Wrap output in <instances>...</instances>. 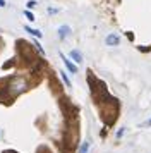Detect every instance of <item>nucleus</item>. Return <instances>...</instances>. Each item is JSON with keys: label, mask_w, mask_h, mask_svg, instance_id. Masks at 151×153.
I'll return each mask as SVG.
<instances>
[{"label": "nucleus", "mask_w": 151, "mask_h": 153, "mask_svg": "<svg viewBox=\"0 0 151 153\" xmlns=\"http://www.w3.org/2000/svg\"><path fill=\"white\" fill-rule=\"evenodd\" d=\"M148 124H150V126H151V119H150V120H148Z\"/></svg>", "instance_id": "12"}, {"label": "nucleus", "mask_w": 151, "mask_h": 153, "mask_svg": "<svg viewBox=\"0 0 151 153\" xmlns=\"http://www.w3.org/2000/svg\"><path fill=\"white\" fill-rule=\"evenodd\" d=\"M26 5H27V7H29V9H33L34 5H36V2H34V0H29V2H27Z\"/></svg>", "instance_id": "10"}, {"label": "nucleus", "mask_w": 151, "mask_h": 153, "mask_svg": "<svg viewBox=\"0 0 151 153\" xmlns=\"http://www.w3.org/2000/svg\"><path fill=\"white\" fill-rule=\"evenodd\" d=\"M60 76H62V79H64V83L67 84L69 88H70V86H72V83H70V79H69V77H67V74H65V72L62 71V72H60Z\"/></svg>", "instance_id": "8"}, {"label": "nucleus", "mask_w": 151, "mask_h": 153, "mask_svg": "<svg viewBox=\"0 0 151 153\" xmlns=\"http://www.w3.org/2000/svg\"><path fill=\"white\" fill-rule=\"evenodd\" d=\"M24 31H27L29 35H33V36H36V38H41V33L38 31V29H31L29 26H24Z\"/></svg>", "instance_id": "6"}, {"label": "nucleus", "mask_w": 151, "mask_h": 153, "mask_svg": "<svg viewBox=\"0 0 151 153\" xmlns=\"http://www.w3.org/2000/svg\"><path fill=\"white\" fill-rule=\"evenodd\" d=\"M24 16H26V17H27V19H29V21H34V16L31 14L29 10H26V12H24Z\"/></svg>", "instance_id": "9"}, {"label": "nucleus", "mask_w": 151, "mask_h": 153, "mask_svg": "<svg viewBox=\"0 0 151 153\" xmlns=\"http://www.w3.org/2000/svg\"><path fill=\"white\" fill-rule=\"evenodd\" d=\"M9 88H10V91H12L14 95H19V93H22L27 88V83H26L24 77H14Z\"/></svg>", "instance_id": "1"}, {"label": "nucleus", "mask_w": 151, "mask_h": 153, "mask_svg": "<svg viewBox=\"0 0 151 153\" xmlns=\"http://www.w3.org/2000/svg\"><path fill=\"white\" fill-rule=\"evenodd\" d=\"M88 150H89V143L84 141V143L81 145V148H79V153H88Z\"/></svg>", "instance_id": "7"}, {"label": "nucleus", "mask_w": 151, "mask_h": 153, "mask_svg": "<svg viewBox=\"0 0 151 153\" xmlns=\"http://www.w3.org/2000/svg\"><path fill=\"white\" fill-rule=\"evenodd\" d=\"M69 33H70V28H69V26H60V28H58V38H60V40L67 38Z\"/></svg>", "instance_id": "4"}, {"label": "nucleus", "mask_w": 151, "mask_h": 153, "mask_svg": "<svg viewBox=\"0 0 151 153\" xmlns=\"http://www.w3.org/2000/svg\"><path fill=\"white\" fill-rule=\"evenodd\" d=\"M70 57H72L77 64L82 62V55H81V52H79V50H72V52H70Z\"/></svg>", "instance_id": "5"}, {"label": "nucleus", "mask_w": 151, "mask_h": 153, "mask_svg": "<svg viewBox=\"0 0 151 153\" xmlns=\"http://www.w3.org/2000/svg\"><path fill=\"white\" fill-rule=\"evenodd\" d=\"M4 5H5V2H4V0H0V7H4Z\"/></svg>", "instance_id": "11"}, {"label": "nucleus", "mask_w": 151, "mask_h": 153, "mask_svg": "<svg viewBox=\"0 0 151 153\" xmlns=\"http://www.w3.org/2000/svg\"><path fill=\"white\" fill-rule=\"evenodd\" d=\"M60 57H62V60H64V65L67 67V71H69V72H72V74H76V72H77V67H76L74 64L70 62V60H69L67 57L64 55V53H60Z\"/></svg>", "instance_id": "2"}, {"label": "nucleus", "mask_w": 151, "mask_h": 153, "mask_svg": "<svg viewBox=\"0 0 151 153\" xmlns=\"http://www.w3.org/2000/svg\"><path fill=\"white\" fill-rule=\"evenodd\" d=\"M120 43V38L117 35H108L107 36V45L108 47H115V45H118Z\"/></svg>", "instance_id": "3"}]
</instances>
